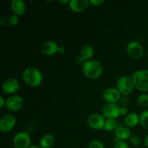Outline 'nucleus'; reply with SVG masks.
<instances>
[{"instance_id":"nucleus-20","label":"nucleus","mask_w":148,"mask_h":148,"mask_svg":"<svg viewBox=\"0 0 148 148\" xmlns=\"http://www.w3.org/2000/svg\"><path fill=\"white\" fill-rule=\"evenodd\" d=\"M117 122L116 120L114 119H108L106 120L104 130L106 132H112L117 129Z\"/></svg>"},{"instance_id":"nucleus-5","label":"nucleus","mask_w":148,"mask_h":148,"mask_svg":"<svg viewBox=\"0 0 148 148\" xmlns=\"http://www.w3.org/2000/svg\"><path fill=\"white\" fill-rule=\"evenodd\" d=\"M31 144V138L26 132H20L13 138V145L15 148H28Z\"/></svg>"},{"instance_id":"nucleus-32","label":"nucleus","mask_w":148,"mask_h":148,"mask_svg":"<svg viewBox=\"0 0 148 148\" xmlns=\"http://www.w3.org/2000/svg\"><path fill=\"white\" fill-rule=\"evenodd\" d=\"M6 105V100L4 99V97L2 95L0 96V107L1 108H3V107L5 106Z\"/></svg>"},{"instance_id":"nucleus-19","label":"nucleus","mask_w":148,"mask_h":148,"mask_svg":"<svg viewBox=\"0 0 148 148\" xmlns=\"http://www.w3.org/2000/svg\"><path fill=\"white\" fill-rule=\"evenodd\" d=\"M94 55V49L92 46L90 45H85L82 46L80 51V55L79 56H82L85 61L91 60L92 57Z\"/></svg>"},{"instance_id":"nucleus-33","label":"nucleus","mask_w":148,"mask_h":148,"mask_svg":"<svg viewBox=\"0 0 148 148\" xmlns=\"http://www.w3.org/2000/svg\"><path fill=\"white\" fill-rule=\"evenodd\" d=\"M4 23H6V20L4 19V17H1V18H0V25L2 26V25H4Z\"/></svg>"},{"instance_id":"nucleus-11","label":"nucleus","mask_w":148,"mask_h":148,"mask_svg":"<svg viewBox=\"0 0 148 148\" xmlns=\"http://www.w3.org/2000/svg\"><path fill=\"white\" fill-rule=\"evenodd\" d=\"M103 98L106 103H116L121 98V95L116 88H108L103 91Z\"/></svg>"},{"instance_id":"nucleus-10","label":"nucleus","mask_w":148,"mask_h":148,"mask_svg":"<svg viewBox=\"0 0 148 148\" xmlns=\"http://www.w3.org/2000/svg\"><path fill=\"white\" fill-rule=\"evenodd\" d=\"M24 104L23 98L20 95H14L9 97L6 100L5 107L12 112L18 111L22 108Z\"/></svg>"},{"instance_id":"nucleus-18","label":"nucleus","mask_w":148,"mask_h":148,"mask_svg":"<svg viewBox=\"0 0 148 148\" xmlns=\"http://www.w3.org/2000/svg\"><path fill=\"white\" fill-rule=\"evenodd\" d=\"M54 143V137L51 134H46L40 138V147L41 148H51L53 147Z\"/></svg>"},{"instance_id":"nucleus-7","label":"nucleus","mask_w":148,"mask_h":148,"mask_svg":"<svg viewBox=\"0 0 148 148\" xmlns=\"http://www.w3.org/2000/svg\"><path fill=\"white\" fill-rule=\"evenodd\" d=\"M126 51L129 56L134 59H140L144 54V49L137 41H131L127 44Z\"/></svg>"},{"instance_id":"nucleus-34","label":"nucleus","mask_w":148,"mask_h":148,"mask_svg":"<svg viewBox=\"0 0 148 148\" xmlns=\"http://www.w3.org/2000/svg\"><path fill=\"white\" fill-rule=\"evenodd\" d=\"M144 144L145 145V147L148 148V134L147 136L145 137V138L144 140Z\"/></svg>"},{"instance_id":"nucleus-21","label":"nucleus","mask_w":148,"mask_h":148,"mask_svg":"<svg viewBox=\"0 0 148 148\" xmlns=\"http://www.w3.org/2000/svg\"><path fill=\"white\" fill-rule=\"evenodd\" d=\"M140 124L143 129L148 131V110H145L140 115Z\"/></svg>"},{"instance_id":"nucleus-12","label":"nucleus","mask_w":148,"mask_h":148,"mask_svg":"<svg viewBox=\"0 0 148 148\" xmlns=\"http://www.w3.org/2000/svg\"><path fill=\"white\" fill-rule=\"evenodd\" d=\"M20 88V82L15 78H9L4 80L1 85V90L6 94H13Z\"/></svg>"},{"instance_id":"nucleus-35","label":"nucleus","mask_w":148,"mask_h":148,"mask_svg":"<svg viewBox=\"0 0 148 148\" xmlns=\"http://www.w3.org/2000/svg\"><path fill=\"white\" fill-rule=\"evenodd\" d=\"M69 0H66V1H62V0H60V1H59V2L60 3H62V4H69Z\"/></svg>"},{"instance_id":"nucleus-16","label":"nucleus","mask_w":148,"mask_h":148,"mask_svg":"<svg viewBox=\"0 0 148 148\" xmlns=\"http://www.w3.org/2000/svg\"><path fill=\"white\" fill-rule=\"evenodd\" d=\"M115 136L119 141H125L130 139L132 132L130 128L126 126H120L115 130Z\"/></svg>"},{"instance_id":"nucleus-3","label":"nucleus","mask_w":148,"mask_h":148,"mask_svg":"<svg viewBox=\"0 0 148 148\" xmlns=\"http://www.w3.org/2000/svg\"><path fill=\"white\" fill-rule=\"evenodd\" d=\"M136 89L143 92H148V69H140L132 75Z\"/></svg>"},{"instance_id":"nucleus-13","label":"nucleus","mask_w":148,"mask_h":148,"mask_svg":"<svg viewBox=\"0 0 148 148\" xmlns=\"http://www.w3.org/2000/svg\"><path fill=\"white\" fill-rule=\"evenodd\" d=\"M89 4L88 0H71L69 3V7L74 12L79 13L85 11Z\"/></svg>"},{"instance_id":"nucleus-25","label":"nucleus","mask_w":148,"mask_h":148,"mask_svg":"<svg viewBox=\"0 0 148 148\" xmlns=\"http://www.w3.org/2000/svg\"><path fill=\"white\" fill-rule=\"evenodd\" d=\"M88 148H105V147L101 141L98 140H94L89 143Z\"/></svg>"},{"instance_id":"nucleus-28","label":"nucleus","mask_w":148,"mask_h":148,"mask_svg":"<svg viewBox=\"0 0 148 148\" xmlns=\"http://www.w3.org/2000/svg\"><path fill=\"white\" fill-rule=\"evenodd\" d=\"M90 4L92 5L93 7H100V6L102 5L104 3V1L103 0H90L89 1Z\"/></svg>"},{"instance_id":"nucleus-30","label":"nucleus","mask_w":148,"mask_h":148,"mask_svg":"<svg viewBox=\"0 0 148 148\" xmlns=\"http://www.w3.org/2000/svg\"><path fill=\"white\" fill-rule=\"evenodd\" d=\"M76 62H77V65L81 66L82 67V66H84V64H85V62H86V61H85V59L82 57V56H79L77 58Z\"/></svg>"},{"instance_id":"nucleus-22","label":"nucleus","mask_w":148,"mask_h":148,"mask_svg":"<svg viewBox=\"0 0 148 148\" xmlns=\"http://www.w3.org/2000/svg\"><path fill=\"white\" fill-rule=\"evenodd\" d=\"M137 103L143 108H148V94L142 93L137 98Z\"/></svg>"},{"instance_id":"nucleus-2","label":"nucleus","mask_w":148,"mask_h":148,"mask_svg":"<svg viewBox=\"0 0 148 148\" xmlns=\"http://www.w3.org/2000/svg\"><path fill=\"white\" fill-rule=\"evenodd\" d=\"M103 72V64L99 61L95 59L87 61L82 66V72L84 75L90 79H98L102 75Z\"/></svg>"},{"instance_id":"nucleus-24","label":"nucleus","mask_w":148,"mask_h":148,"mask_svg":"<svg viewBox=\"0 0 148 148\" xmlns=\"http://www.w3.org/2000/svg\"><path fill=\"white\" fill-rule=\"evenodd\" d=\"M130 141L132 145L135 147H137L141 144V138L138 135H136V134H133V135L131 136Z\"/></svg>"},{"instance_id":"nucleus-38","label":"nucleus","mask_w":148,"mask_h":148,"mask_svg":"<svg viewBox=\"0 0 148 148\" xmlns=\"http://www.w3.org/2000/svg\"><path fill=\"white\" fill-rule=\"evenodd\" d=\"M135 148H140V147H135Z\"/></svg>"},{"instance_id":"nucleus-37","label":"nucleus","mask_w":148,"mask_h":148,"mask_svg":"<svg viewBox=\"0 0 148 148\" xmlns=\"http://www.w3.org/2000/svg\"><path fill=\"white\" fill-rule=\"evenodd\" d=\"M147 58H148V48H147Z\"/></svg>"},{"instance_id":"nucleus-8","label":"nucleus","mask_w":148,"mask_h":148,"mask_svg":"<svg viewBox=\"0 0 148 148\" xmlns=\"http://www.w3.org/2000/svg\"><path fill=\"white\" fill-rule=\"evenodd\" d=\"M120 106L117 103H106L102 108V114L106 119H116L119 117Z\"/></svg>"},{"instance_id":"nucleus-15","label":"nucleus","mask_w":148,"mask_h":148,"mask_svg":"<svg viewBox=\"0 0 148 148\" xmlns=\"http://www.w3.org/2000/svg\"><path fill=\"white\" fill-rule=\"evenodd\" d=\"M10 9L14 14L17 16L22 15L25 12V3L22 0H12L10 2Z\"/></svg>"},{"instance_id":"nucleus-31","label":"nucleus","mask_w":148,"mask_h":148,"mask_svg":"<svg viewBox=\"0 0 148 148\" xmlns=\"http://www.w3.org/2000/svg\"><path fill=\"white\" fill-rule=\"evenodd\" d=\"M65 51H66V49H65V48L64 47V46H59V48H58V53H59V54H64V53H65Z\"/></svg>"},{"instance_id":"nucleus-1","label":"nucleus","mask_w":148,"mask_h":148,"mask_svg":"<svg viewBox=\"0 0 148 148\" xmlns=\"http://www.w3.org/2000/svg\"><path fill=\"white\" fill-rule=\"evenodd\" d=\"M23 79L30 88H37L43 82V75L38 68L33 66L27 67L23 73Z\"/></svg>"},{"instance_id":"nucleus-23","label":"nucleus","mask_w":148,"mask_h":148,"mask_svg":"<svg viewBox=\"0 0 148 148\" xmlns=\"http://www.w3.org/2000/svg\"><path fill=\"white\" fill-rule=\"evenodd\" d=\"M19 16L16 15V14H10L9 16L8 19H7V23L8 25L10 27H14V26L17 25L19 23Z\"/></svg>"},{"instance_id":"nucleus-29","label":"nucleus","mask_w":148,"mask_h":148,"mask_svg":"<svg viewBox=\"0 0 148 148\" xmlns=\"http://www.w3.org/2000/svg\"><path fill=\"white\" fill-rule=\"evenodd\" d=\"M128 112H129V110L127 107H124V106H121L120 107V109H119V114L120 116H127L128 115Z\"/></svg>"},{"instance_id":"nucleus-6","label":"nucleus","mask_w":148,"mask_h":148,"mask_svg":"<svg viewBox=\"0 0 148 148\" xmlns=\"http://www.w3.org/2000/svg\"><path fill=\"white\" fill-rule=\"evenodd\" d=\"M106 118L103 114L94 113L90 114L88 118V124L91 129L94 130H104Z\"/></svg>"},{"instance_id":"nucleus-26","label":"nucleus","mask_w":148,"mask_h":148,"mask_svg":"<svg viewBox=\"0 0 148 148\" xmlns=\"http://www.w3.org/2000/svg\"><path fill=\"white\" fill-rule=\"evenodd\" d=\"M119 104L121 106H124V107H127V105L129 103V98L127 96H125V95H122L121 97L119 100Z\"/></svg>"},{"instance_id":"nucleus-14","label":"nucleus","mask_w":148,"mask_h":148,"mask_svg":"<svg viewBox=\"0 0 148 148\" xmlns=\"http://www.w3.org/2000/svg\"><path fill=\"white\" fill-rule=\"evenodd\" d=\"M59 46L56 42L53 40H47L42 44L40 50L43 54L46 56H52L57 53Z\"/></svg>"},{"instance_id":"nucleus-4","label":"nucleus","mask_w":148,"mask_h":148,"mask_svg":"<svg viewBox=\"0 0 148 148\" xmlns=\"http://www.w3.org/2000/svg\"><path fill=\"white\" fill-rule=\"evenodd\" d=\"M134 88L132 78L127 75L121 76L116 82V89L122 95L128 96L133 92Z\"/></svg>"},{"instance_id":"nucleus-27","label":"nucleus","mask_w":148,"mask_h":148,"mask_svg":"<svg viewBox=\"0 0 148 148\" xmlns=\"http://www.w3.org/2000/svg\"><path fill=\"white\" fill-rule=\"evenodd\" d=\"M114 148H129V145L125 141H118L114 145Z\"/></svg>"},{"instance_id":"nucleus-36","label":"nucleus","mask_w":148,"mask_h":148,"mask_svg":"<svg viewBox=\"0 0 148 148\" xmlns=\"http://www.w3.org/2000/svg\"><path fill=\"white\" fill-rule=\"evenodd\" d=\"M28 148H41L40 146H36V145H31L30 147Z\"/></svg>"},{"instance_id":"nucleus-9","label":"nucleus","mask_w":148,"mask_h":148,"mask_svg":"<svg viewBox=\"0 0 148 148\" xmlns=\"http://www.w3.org/2000/svg\"><path fill=\"white\" fill-rule=\"evenodd\" d=\"M16 124V118L10 114H5L0 119V131L7 133L14 129Z\"/></svg>"},{"instance_id":"nucleus-17","label":"nucleus","mask_w":148,"mask_h":148,"mask_svg":"<svg viewBox=\"0 0 148 148\" xmlns=\"http://www.w3.org/2000/svg\"><path fill=\"white\" fill-rule=\"evenodd\" d=\"M140 123V116L137 113H130L124 118V124L131 129L135 127Z\"/></svg>"}]
</instances>
